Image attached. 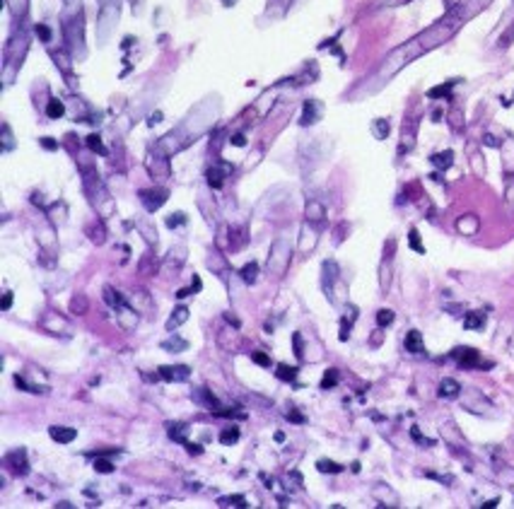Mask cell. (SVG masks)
<instances>
[{
  "label": "cell",
  "instance_id": "1",
  "mask_svg": "<svg viewBox=\"0 0 514 509\" xmlns=\"http://www.w3.org/2000/svg\"><path fill=\"white\" fill-rule=\"evenodd\" d=\"M290 256H292V251H290L287 239H278L276 244H273V249H271V256H268V271L280 278V275L285 273L287 263H290Z\"/></svg>",
  "mask_w": 514,
  "mask_h": 509
},
{
  "label": "cell",
  "instance_id": "2",
  "mask_svg": "<svg viewBox=\"0 0 514 509\" xmlns=\"http://www.w3.org/2000/svg\"><path fill=\"white\" fill-rule=\"evenodd\" d=\"M167 196H169L167 188H145V191H140V200H143V205H145L150 213L157 210L167 200Z\"/></svg>",
  "mask_w": 514,
  "mask_h": 509
},
{
  "label": "cell",
  "instance_id": "3",
  "mask_svg": "<svg viewBox=\"0 0 514 509\" xmlns=\"http://www.w3.org/2000/svg\"><path fill=\"white\" fill-rule=\"evenodd\" d=\"M160 377L167 379V382H186L191 377V369L184 367V364H176V367L165 364V367H160Z\"/></svg>",
  "mask_w": 514,
  "mask_h": 509
},
{
  "label": "cell",
  "instance_id": "4",
  "mask_svg": "<svg viewBox=\"0 0 514 509\" xmlns=\"http://www.w3.org/2000/svg\"><path fill=\"white\" fill-rule=\"evenodd\" d=\"M454 357H457V362L463 369H473V367L480 364V355H478V350H473V347H457L454 350Z\"/></svg>",
  "mask_w": 514,
  "mask_h": 509
},
{
  "label": "cell",
  "instance_id": "5",
  "mask_svg": "<svg viewBox=\"0 0 514 509\" xmlns=\"http://www.w3.org/2000/svg\"><path fill=\"white\" fill-rule=\"evenodd\" d=\"M49 435L58 444H70L77 437V430L75 427H63V425H54V427H49Z\"/></svg>",
  "mask_w": 514,
  "mask_h": 509
},
{
  "label": "cell",
  "instance_id": "6",
  "mask_svg": "<svg viewBox=\"0 0 514 509\" xmlns=\"http://www.w3.org/2000/svg\"><path fill=\"white\" fill-rule=\"evenodd\" d=\"M5 461H7V463L12 466V471L19 473V475H24V473L29 471V463H27V454H24V449H15V452H10Z\"/></svg>",
  "mask_w": 514,
  "mask_h": 509
},
{
  "label": "cell",
  "instance_id": "7",
  "mask_svg": "<svg viewBox=\"0 0 514 509\" xmlns=\"http://www.w3.org/2000/svg\"><path fill=\"white\" fill-rule=\"evenodd\" d=\"M372 495L379 500V505H384V507H399V495L391 490V488H386V485H377L374 490H372Z\"/></svg>",
  "mask_w": 514,
  "mask_h": 509
},
{
  "label": "cell",
  "instance_id": "8",
  "mask_svg": "<svg viewBox=\"0 0 514 509\" xmlns=\"http://www.w3.org/2000/svg\"><path fill=\"white\" fill-rule=\"evenodd\" d=\"M116 319H118V324H121V328L123 331H130V328H135V324H138V314L130 309V307H118V311H116Z\"/></svg>",
  "mask_w": 514,
  "mask_h": 509
},
{
  "label": "cell",
  "instance_id": "9",
  "mask_svg": "<svg viewBox=\"0 0 514 509\" xmlns=\"http://www.w3.org/2000/svg\"><path fill=\"white\" fill-rule=\"evenodd\" d=\"M405 350L408 352H413V355H420V352H425V345H422V333L420 331H408L405 333Z\"/></svg>",
  "mask_w": 514,
  "mask_h": 509
},
{
  "label": "cell",
  "instance_id": "10",
  "mask_svg": "<svg viewBox=\"0 0 514 509\" xmlns=\"http://www.w3.org/2000/svg\"><path fill=\"white\" fill-rule=\"evenodd\" d=\"M319 111H321V104L319 102H304V113H302V126H309V123H316L319 121Z\"/></svg>",
  "mask_w": 514,
  "mask_h": 509
},
{
  "label": "cell",
  "instance_id": "11",
  "mask_svg": "<svg viewBox=\"0 0 514 509\" xmlns=\"http://www.w3.org/2000/svg\"><path fill=\"white\" fill-rule=\"evenodd\" d=\"M461 394V386L457 379H442L440 384V396L442 398H457Z\"/></svg>",
  "mask_w": 514,
  "mask_h": 509
},
{
  "label": "cell",
  "instance_id": "12",
  "mask_svg": "<svg viewBox=\"0 0 514 509\" xmlns=\"http://www.w3.org/2000/svg\"><path fill=\"white\" fill-rule=\"evenodd\" d=\"M485 326V314L483 311H468L466 319H463V328L468 331H478V328Z\"/></svg>",
  "mask_w": 514,
  "mask_h": 509
},
{
  "label": "cell",
  "instance_id": "13",
  "mask_svg": "<svg viewBox=\"0 0 514 509\" xmlns=\"http://www.w3.org/2000/svg\"><path fill=\"white\" fill-rule=\"evenodd\" d=\"M430 160H432V164H435L437 169H449V167H452V162H454V152H452V150H444V152H437V155H432Z\"/></svg>",
  "mask_w": 514,
  "mask_h": 509
},
{
  "label": "cell",
  "instance_id": "14",
  "mask_svg": "<svg viewBox=\"0 0 514 509\" xmlns=\"http://www.w3.org/2000/svg\"><path fill=\"white\" fill-rule=\"evenodd\" d=\"M186 319H188V309H186V307H176L174 314H171V319L167 321V331H174L176 326H181Z\"/></svg>",
  "mask_w": 514,
  "mask_h": 509
},
{
  "label": "cell",
  "instance_id": "15",
  "mask_svg": "<svg viewBox=\"0 0 514 509\" xmlns=\"http://www.w3.org/2000/svg\"><path fill=\"white\" fill-rule=\"evenodd\" d=\"M44 328L51 331V333H60V331H65V321H63L60 316H56V314H49V316L44 319Z\"/></svg>",
  "mask_w": 514,
  "mask_h": 509
},
{
  "label": "cell",
  "instance_id": "16",
  "mask_svg": "<svg viewBox=\"0 0 514 509\" xmlns=\"http://www.w3.org/2000/svg\"><path fill=\"white\" fill-rule=\"evenodd\" d=\"M133 304H135V311H145V314H150L152 311V304H150V297H147V292H135V297H133Z\"/></svg>",
  "mask_w": 514,
  "mask_h": 509
},
{
  "label": "cell",
  "instance_id": "17",
  "mask_svg": "<svg viewBox=\"0 0 514 509\" xmlns=\"http://www.w3.org/2000/svg\"><path fill=\"white\" fill-rule=\"evenodd\" d=\"M307 220H309V222H321V220H324V205L316 203V200H312V203L307 205Z\"/></svg>",
  "mask_w": 514,
  "mask_h": 509
},
{
  "label": "cell",
  "instance_id": "18",
  "mask_svg": "<svg viewBox=\"0 0 514 509\" xmlns=\"http://www.w3.org/2000/svg\"><path fill=\"white\" fill-rule=\"evenodd\" d=\"M87 309H90V302H87L85 294H77V297L70 299V311L73 314H87Z\"/></svg>",
  "mask_w": 514,
  "mask_h": 509
},
{
  "label": "cell",
  "instance_id": "19",
  "mask_svg": "<svg viewBox=\"0 0 514 509\" xmlns=\"http://www.w3.org/2000/svg\"><path fill=\"white\" fill-rule=\"evenodd\" d=\"M276 374H278V379H280V382H294V379H297V367L280 364V367L276 369Z\"/></svg>",
  "mask_w": 514,
  "mask_h": 509
},
{
  "label": "cell",
  "instance_id": "20",
  "mask_svg": "<svg viewBox=\"0 0 514 509\" xmlns=\"http://www.w3.org/2000/svg\"><path fill=\"white\" fill-rule=\"evenodd\" d=\"M457 227H459V232H463V234H473V232L478 229V220L473 218V215H468V218L459 220Z\"/></svg>",
  "mask_w": 514,
  "mask_h": 509
},
{
  "label": "cell",
  "instance_id": "21",
  "mask_svg": "<svg viewBox=\"0 0 514 509\" xmlns=\"http://www.w3.org/2000/svg\"><path fill=\"white\" fill-rule=\"evenodd\" d=\"M63 113H65L63 102H60V99H51V102H49V107H46V116H49V118H60Z\"/></svg>",
  "mask_w": 514,
  "mask_h": 509
},
{
  "label": "cell",
  "instance_id": "22",
  "mask_svg": "<svg viewBox=\"0 0 514 509\" xmlns=\"http://www.w3.org/2000/svg\"><path fill=\"white\" fill-rule=\"evenodd\" d=\"M457 85V80H449L447 85H440V87H432V90L427 92V97L430 99H437V97H449V92H452V87Z\"/></svg>",
  "mask_w": 514,
  "mask_h": 509
},
{
  "label": "cell",
  "instance_id": "23",
  "mask_svg": "<svg viewBox=\"0 0 514 509\" xmlns=\"http://www.w3.org/2000/svg\"><path fill=\"white\" fill-rule=\"evenodd\" d=\"M237 439H239V427H234V425H232V427H225V430L220 432V442L222 444H227V447L234 444Z\"/></svg>",
  "mask_w": 514,
  "mask_h": 509
},
{
  "label": "cell",
  "instance_id": "24",
  "mask_svg": "<svg viewBox=\"0 0 514 509\" xmlns=\"http://www.w3.org/2000/svg\"><path fill=\"white\" fill-rule=\"evenodd\" d=\"M256 278H258V266L251 261V263H246L244 268H241V280L244 283H256Z\"/></svg>",
  "mask_w": 514,
  "mask_h": 509
},
{
  "label": "cell",
  "instance_id": "25",
  "mask_svg": "<svg viewBox=\"0 0 514 509\" xmlns=\"http://www.w3.org/2000/svg\"><path fill=\"white\" fill-rule=\"evenodd\" d=\"M186 347H188V343L181 340V338H171V340H165L162 343V350H167V352H181Z\"/></svg>",
  "mask_w": 514,
  "mask_h": 509
},
{
  "label": "cell",
  "instance_id": "26",
  "mask_svg": "<svg viewBox=\"0 0 514 509\" xmlns=\"http://www.w3.org/2000/svg\"><path fill=\"white\" fill-rule=\"evenodd\" d=\"M316 468H319L321 473H341L343 471V466L336 463V461H331V458H321V461L316 463Z\"/></svg>",
  "mask_w": 514,
  "mask_h": 509
},
{
  "label": "cell",
  "instance_id": "27",
  "mask_svg": "<svg viewBox=\"0 0 514 509\" xmlns=\"http://www.w3.org/2000/svg\"><path fill=\"white\" fill-rule=\"evenodd\" d=\"M186 430H188V427H186V425H169V437H171V439H176V442H181V444H188V439H186Z\"/></svg>",
  "mask_w": 514,
  "mask_h": 509
},
{
  "label": "cell",
  "instance_id": "28",
  "mask_svg": "<svg viewBox=\"0 0 514 509\" xmlns=\"http://www.w3.org/2000/svg\"><path fill=\"white\" fill-rule=\"evenodd\" d=\"M104 299L109 302L111 307H123V304H126V299H123L118 292H114L111 287H104Z\"/></svg>",
  "mask_w": 514,
  "mask_h": 509
},
{
  "label": "cell",
  "instance_id": "29",
  "mask_svg": "<svg viewBox=\"0 0 514 509\" xmlns=\"http://www.w3.org/2000/svg\"><path fill=\"white\" fill-rule=\"evenodd\" d=\"M222 507H246V497L234 495V497H220Z\"/></svg>",
  "mask_w": 514,
  "mask_h": 509
},
{
  "label": "cell",
  "instance_id": "30",
  "mask_svg": "<svg viewBox=\"0 0 514 509\" xmlns=\"http://www.w3.org/2000/svg\"><path fill=\"white\" fill-rule=\"evenodd\" d=\"M193 398H196V400H203V403H205L210 410H213V405H218V398H215V396H210L205 389H198V391L193 394Z\"/></svg>",
  "mask_w": 514,
  "mask_h": 509
},
{
  "label": "cell",
  "instance_id": "31",
  "mask_svg": "<svg viewBox=\"0 0 514 509\" xmlns=\"http://www.w3.org/2000/svg\"><path fill=\"white\" fill-rule=\"evenodd\" d=\"M336 384H338V369H329V372L324 374V379H321V389L329 391V389H333Z\"/></svg>",
  "mask_w": 514,
  "mask_h": 509
},
{
  "label": "cell",
  "instance_id": "32",
  "mask_svg": "<svg viewBox=\"0 0 514 509\" xmlns=\"http://www.w3.org/2000/svg\"><path fill=\"white\" fill-rule=\"evenodd\" d=\"M408 241H410V249H413V251H418V254H425V246H422L418 229H410V234H408Z\"/></svg>",
  "mask_w": 514,
  "mask_h": 509
},
{
  "label": "cell",
  "instance_id": "33",
  "mask_svg": "<svg viewBox=\"0 0 514 509\" xmlns=\"http://www.w3.org/2000/svg\"><path fill=\"white\" fill-rule=\"evenodd\" d=\"M87 145H90L92 152L107 155V147H104V143H102V138H99V135H90V138H87Z\"/></svg>",
  "mask_w": 514,
  "mask_h": 509
},
{
  "label": "cell",
  "instance_id": "34",
  "mask_svg": "<svg viewBox=\"0 0 514 509\" xmlns=\"http://www.w3.org/2000/svg\"><path fill=\"white\" fill-rule=\"evenodd\" d=\"M391 321H394V311H391V309H379V311H377V324H379V326H389Z\"/></svg>",
  "mask_w": 514,
  "mask_h": 509
},
{
  "label": "cell",
  "instance_id": "35",
  "mask_svg": "<svg viewBox=\"0 0 514 509\" xmlns=\"http://www.w3.org/2000/svg\"><path fill=\"white\" fill-rule=\"evenodd\" d=\"M94 471L97 473H114V463L109 458H97L94 461Z\"/></svg>",
  "mask_w": 514,
  "mask_h": 509
},
{
  "label": "cell",
  "instance_id": "36",
  "mask_svg": "<svg viewBox=\"0 0 514 509\" xmlns=\"http://www.w3.org/2000/svg\"><path fill=\"white\" fill-rule=\"evenodd\" d=\"M208 183H210L213 188H220L222 186V171L220 169H210V171H208Z\"/></svg>",
  "mask_w": 514,
  "mask_h": 509
},
{
  "label": "cell",
  "instance_id": "37",
  "mask_svg": "<svg viewBox=\"0 0 514 509\" xmlns=\"http://www.w3.org/2000/svg\"><path fill=\"white\" fill-rule=\"evenodd\" d=\"M389 285H391V271H389V263H384L382 266V290H389Z\"/></svg>",
  "mask_w": 514,
  "mask_h": 509
},
{
  "label": "cell",
  "instance_id": "38",
  "mask_svg": "<svg viewBox=\"0 0 514 509\" xmlns=\"http://www.w3.org/2000/svg\"><path fill=\"white\" fill-rule=\"evenodd\" d=\"M251 360H254L256 364H261V367H271V357H268L266 352H254Z\"/></svg>",
  "mask_w": 514,
  "mask_h": 509
},
{
  "label": "cell",
  "instance_id": "39",
  "mask_svg": "<svg viewBox=\"0 0 514 509\" xmlns=\"http://www.w3.org/2000/svg\"><path fill=\"white\" fill-rule=\"evenodd\" d=\"M374 133H377V138H386L389 135V123L386 121H377L374 123Z\"/></svg>",
  "mask_w": 514,
  "mask_h": 509
},
{
  "label": "cell",
  "instance_id": "40",
  "mask_svg": "<svg viewBox=\"0 0 514 509\" xmlns=\"http://www.w3.org/2000/svg\"><path fill=\"white\" fill-rule=\"evenodd\" d=\"M37 37H41V41H51V29L46 27V24H37Z\"/></svg>",
  "mask_w": 514,
  "mask_h": 509
},
{
  "label": "cell",
  "instance_id": "41",
  "mask_svg": "<svg viewBox=\"0 0 514 509\" xmlns=\"http://www.w3.org/2000/svg\"><path fill=\"white\" fill-rule=\"evenodd\" d=\"M140 229H143V232H145V239H147V241H150V244H155V241H157V232H152V229H150V227H147L145 222H143V225H140Z\"/></svg>",
  "mask_w": 514,
  "mask_h": 509
},
{
  "label": "cell",
  "instance_id": "42",
  "mask_svg": "<svg viewBox=\"0 0 514 509\" xmlns=\"http://www.w3.org/2000/svg\"><path fill=\"white\" fill-rule=\"evenodd\" d=\"M410 435H413V439H415V442H422V444L432 447V439H425V437L420 435V430H418V427H413V430H410Z\"/></svg>",
  "mask_w": 514,
  "mask_h": 509
},
{
  "label": "cell",
  "instance_id": "43",
  "mask_svg": "<svg viewBox=\"0 0 514 509\" xmlns=\"http://www.w3.org/2000/svg\"><path fill=\"white\" fill-rule=\"evenodd\" d=\"M184 213H176V218H167V227H176V225H181L184 222Z\"/></svg>",
  "mask_w": 514,
  "mask_h": 509
},
{
  "label": "cell",
  "instance_id": "44",
  "mask_svg": "<svg viewBox=\"0 0 514 509\" xmlns=\"http://www.w3.org/2000/svg\"><path fill=\"white\" fill-rule=\"evenodd\" d=\"M229 143H232V145H237V147H244V145H246V138H244L241 133H237V135H232V138H229Z\"/></svg>",
  "mask_w": 514,
  "mask_h": 509
},
{
  "label": "cell",
  "instance_id": "45",
  "mask_svg": "<svg viewBox=\"0 0 514 509\" xmlns=\"http://www.w3.org/2000/svg\"><path fill=\"white\" fill-rule=\"evenodd\" d=\"M294 355L302 357V338H299V333H294Z\"/></svg>",
  "mask_w": 514,
  "mask_h": 509
},
{
  "label": "cell",
  "instance_id": "46",
  "mask_svg": "<svg viewBox=\"0 0 514 509\" xmlns=\"http://www.w3.org/2000/svg\"><path fill=\"white\" fill-rule=\"evenodd\" d=\"M188 294H196V292H193V287H184V290L176 292V297H179V299H184V297H188Z\"/></svg>",
  "mask_w": 514,
  "mask_h": 509
},
{
  "label": "cell",
  "instance_id": "47",
  "mask_svg": "<svg viewBox=\"0 0 514 509\" xmlns=\"http://www.w3.org/2000/svg\"><path fill=\"white\" fill-rule=\"evenodd\" d=\"M10 304H12V294L5 292V297H2V309H10Z\"/></svg>",
  "mask_w": 514,
  "mask_h": 509
},
{
  "label": "cell",
  "instance_id": "48",
  "mask_svg": "<svg viewBox=\"0 0 514 509\" xmlns=\"http://www.w3.org/2000/svg\"><path fill=\"white\" fill-rule=\"evenodd\" d=\"M287 418L292 420V422H304V418H302V415H299L297 410H290V413H287Z\"/></svg>",
  "mask_w": 514,
  "mask_h": 509
},
{
  "label": "cell",
  "instance_id": "49",
  "mask_svg": "<svg viewBox=\"0 0 514 509\" xmlns=\"http://www.w3.org/2000/svg\"><path fill=\"white\" fill-rule=\"evenodd\" d=\"M10 145H12V140H10V128L5 126V150H10Z\"/></svg>",
  "mask_w": 514,
  "mask_h": 509
},
{
  "label": "cell",
  "instance_id": "50",
  "mask_svg": "<svg viewBox=\"0 0 514 509\" xmlns=\"http://www.w3.org/2000/svg\"><path fill=\"white\" fill-rule=\"evenodd\" d=\"M497 505H500V500H488V502H485V505H483V509H493V507H497Z\"/></svg>",
  "mask_w": 514,
  "mask_h": 509
},
{
  "label": "cell",
  "instance_id": "51",
  "mask_svg": "<svg viewBox=\"0 0 514 509\" xmlns=\"http://www.w3.org/2000/svg\"><path fill=\"white\" fill-rule=\"evenodd\" d=\"M41 145L46 147V150H54L56 143H54V140H49V138H44V140H41Z\"/></svg>",
  "mask_w": 514,
  "mask_h": 509
},
{
  "label": "cell",
  "instance_id": "52",
  "mask_svg": "<svg viewBox=\"0 0 514 509\" xmlns=\"http://www.w3.org/2000/svg\"><path fill=\"white\" fill-rule=\"evenodd\" d=\"M227 321H229V324H234V326H239V321L232 316V314H227Z\"/></svg>",
  "mask_w": 514,
  "mask_h": 509
}]
</instances>
